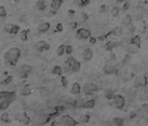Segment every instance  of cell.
<instances>
[{
    "mask_svg": "<svg viewBox=\"0 0 148 126\" xmlns=\"http://www.w3.org/2000/svg\"><path fill=\"white\" fill-rule=\"evenodd\" d=\"M6 15H7V12H6L5 8L4 6H0V18L6 17Z\"/></svg>",
    "mask_w": 148,
    "mask_h": 126,
    "instance_id": "obj_37",
    "label": "cell"
},
{
    "mask_svg": "<svg viewBox=\"0 0 148 126\" xmlns=\"http://www.w3.org/2000/svg\"><path fill=\"white\" fill-rule=\"evenodd\" d=\"M132 18L131 15H126L123 20H122V25L124 27H126V26H129L130 24H132Z\"/></svg>",
    "mask_w": 148,
    "mask_h": 126,
    "instance_id": "obj_20",
    "label": "cell"
},
{
    "mask_svg": "<svg viewBox=\"0 0 148 126\" xmlns=\"http://www.w3.org/2000/svg\"><path fill=\"white\" fill-rule=\"evenodd\" d=\"M51 126H64V125L60 123V121H59L58 118H57V119H56V120H54V121L52 122Z\"/></svg>",
    "mask_w": 148,
    "mask_h": 126,
    "instance_id": "obj_41",
    "label": "cell"
},
{
    "mask_svg": "<svg viewBox=\"0 0 148 126\" xmlns=\"http://www.w3.org/2000/svg\"><path fill=\"white\" fill-rule=\"evenodd\" d=\"M14 1H16V2H18V0H14Z\"/></svg>",
    "mask_w": 148,
    "mask_h": 126,
    "instance_id": "obj_51",
    "label": "cell"
},
{
    "mask_svg": "<svg viewBox=\"0 0 148 126\" xmlns=\"http://www.w3.org/2000/svg\"><path fill=\"white\" fill-rule=\"evenodd\" d=\"M124 124V120L122 118L117 117L113 119V121L110 123V126H123Z\"/></svg>",
    "mask_w": 148,
    "mask_h": 126,
    "instance_id": "obj_23",
    "label": "cell"
},
{
    "mask_svg": "<svg viewBox=\"0 0 148 126\" xmlns=\"http://www.w3.org/2000/svg\"><path fill=\"white\" fill-rule=\"evenodd\" d=\"M28 35H29V30H23L20 32V39L22 41H26L28 39Z\"/></svg>",
    "mask_w": 148,
    "mask_h": 126,
    "instance_id": "obj_27",
    "label": "cell"
},
{
    "mask_svg": "<svg viewBox=\"0 0 148 126\" xmlns=\"http://www.w3.org/2000/svg\"><path fill=\"white\" fill-rule=\"evenodd\" d=\"M21 56V50L18 47L11 48L5 55V61L11 65H15Z\"/></svg>",
    "mask_w": 148,
    "mask_h": 126,
    "instance_id": "obj_1",
    "label": "cell"
},
{
    "mask_svg": "<svg viewBox=\"0 0 148 126\" xmlns=\"http://www.w3.org/2000/svg\"><path fill=\"white\" fill-rule=\"evenodd\" d=\"M56 30L57 31H62L63 30V24H57V25H56Z\"/></svg>",
    "mask_w": 148,
    "mask_h": 126,
    "instance_id": "obj_44",
    "label": "cell"
},
{
    "mask_svg": "<svg viewBox=\"0 0 148 126\" xmlns=\"http://www.w3.org/2000/svg\"><path fill=\"white\" fill-rule=\"evenodd\" d=\"M20 30V27L18 24H13L12 25V34H17Z\"/></svg>",
    "mask_w": 148,
    "mask_h": 126,
    "instance_id": "obj_39",
    "label": "cell"
},
{
    "mask_svg": "<svg viewBox=\"0 0 148 126\" xmlns=\"http://www.w3.org/2000/svg\"><path fill=\"white\" fill-rule=\"evenodd\" d=\"M103 71L105 74L107 75H115L118 73V69L116 66L110 65V64H106L104 67H103Z\"/></svg>",
    "mask_w": 148,
    "mask_h": 126,
    "instance_id": "obj_8",
    "label": "cell"
},
{
    "mask_svg": "<svg viewBox=\"0 0 148 126\" xmlns=\"http://www.w3.org/2000/svg\"><path fill=\"white\" fill-rule=\"evenodd\" d=\"M131 44L134 46H136L137 48H139L141 45V38L139 36H134L132 38H131Z\"/></svg>",
    "mask_w": 148,
    "mask_h": 126,
    "instance_id": "obj_18",
    "label": "cell"
},
{
    "mask_svg": "<svg viewBox=\"0 0 148 126\" xmlns=\"http://www.w3.org/2000/svg\"><path fill=\"white\" fill-rule=\"evenodd\" d=\"M57 55L58 57H61L63 56L65 53H66V45L65 44H61V45H59L57 48Z\"/></svg>",
    "mask_w": 148,
    "mask_h": 126,
    "instance_id": "obj_24",
    "label": "cell"
},
{
    "mask_svg": "<svg viewBox=\"0 0 148 126\" xmlns=\"http://www.w3.org/2000/svg\"><path fill=\"white\" fill-rule=\"evenodd\" d=\"M58 120L64 126H76L77 125V121L71 116L65 115L58 117Z\"/></svg>",
    "mask_w": 148,
    "mask_h": 126,
    "instance_id": "obj_5",
    "label": "cell"
},
{
    "mask_svg": "<svg viewBox=\"0 0 148 126\" xmlns=\"http://www.w3.org/2000/svg\"><path fill=\"white\" fill-rule=\"evenodd\" d=\"M52 73L57 75V76H61L62 73H63V68L60 67V66H54V68L52 69Z\"/></svg>",
    "mask_w": 148,
    "mask_h": 126,
    "instance_id": "obj_26",
    "label": "cell"
},
{
    "mask_svg": "<svg viewBox=\"0 0 148 126\" xmlns=\"http://www.w3.org/2000/svg\"><path fill=\"white\" fill-rule=\"evenodd\" d=\"M145 111H146L148 112V104H146V105H145Z\"/></svg>",
    "mask_w": 148,
    "mask_h": 126,
    "instance_id": "obj_50",
    "label": "cell"
},
{
    "mask_svg": "<svg viewBox=\"0 0 148 126\" xmlns=\"http://www.w3.org/2000/svg\"><path fill=\"white\" fill-rule=\"evenodd\" d=\"M64 0H51V10H53L55 11H57L59 8L61 7L62 4H63Z\"/></svg>",
    "mask_w": 148,
    "mask_h": 126,
    "instance_id": "obj_13",
    "label": "cell"
},
{
    "mask_svg": "<svg viewBox=\"0 0 148 126\" xmlns=\"http://www.w3.org/2000/svg\"><path fill=\"white\" fill-rule=\"evenodd\" d=\"M80 19H81V22H82V23H85V22H87V21H88V19H89V16H88L86 13L82 12V13H81V15H80Z\"/></svg>",
    "mask_w": 148,
    "mask_h": 126,
    "instance_id": "obj_35",
    "label": "cell"
},
{
    "mask_svg": "<svg viewBox=\"0 0 148 126\" xmlns=\"http://www.w3.org/2000/svg\"><path fill=\"white\" fill-rule=\"evenodd\" d=\"M17 98V93L15 91H1L0 92V99L7 101L8 103H13Z\"/></svg>",
    "mask_w": 148,
    "mask_h": 126,
    "instance_id": "obj_2",
    "label": "cell"
},
{
    "mask_svg": "<svg viewBox=\"0 0 148 126\" xmlns=\"http://www.w3.org/2000/svg\"><path fill=\"white\" fill-rule=\"evenodd\" d=\"M61 80H62V83H63V85H65V86H66V85H67V81H66V78L65 77H63Z\"/></svg>",
    "mask_w": 148,
    "mask_h": 126,
    "instance_id": "obj_48",
    "label": "cell"
},
{
    "mask_svg": "<svg viewBox=\"0 0 148 126\" xmlns=\"http://www.w3.org/2000/svg\"><path fill=\"white\" fill-rule=\"evenodd\" d=\"M71 92L73 94V95H79L81 92V86L78 83H74L72 86L71 89Z\"/></svg>",
    "mask_w": 148,
    "mask_h": 126,
    "instance_id": "obj_16",
    "label": "cell"
},
{
    "mask_svg": "<svg viewBox=\"0 0 148 126\" xmlns=\"http://www.w3.org/2000/svg\"><path fill=\"white\" fill-rule=\"evenodd\" d=\"M115 95L114 92L111 90H105V97L108 99H112L113 96Z\"/></svg>",
    "mask_w": 148,
    "mask_h": 126,
    "instance_id": "obj_34",
    "label": "cell"
},
{
    "mask_svg": "<svg viewBox=\"0 0 148 126\" xmlns=\"http://www.w3.org/2000/svg\"><path fill=\"white\" fill-rule=\"evenodd\" d=\"M107 11V5H102L99 8V12L100 13H105Z\"/></svg>",
    "mask_w": 148,
    "mask_h": 126,
    "instance_id": "obj_42",
    "label": "cell"
},
{
    "mask_svg": "<svg viewBox=\"0 0 148 126\" xmlns=\"http://www.w3.org/2000/svg\"><path fill=\"white\" fill-rule=\"evenodd\" d=\"M35 48L39 51H49L51 48V45L48 43H46L45 41H39L36 44Z\"/></svg>",
    "mask_w": 148,
    "mask_h": 126,
    "instance_id": "obj_9",
    "label": "cell"
},
{
    "mask_svg": "<svg viewBox=\"0 0 148 126\" xmlns=\"http://www.w3.org/2000/svg\"><path fill=\"white\" fill-rule=\"evenodd\" d=\"M99 90L98 84H94V83H86L84 84V87H83V91L84 94H86V95H91L92 93L93 92H96Z\"/></svg>",
    "mask_w": 148,
    "mask_h": 126,
    "instance_id": "obj_4",
    "label": "cell"
},
{
    "mask_svg": "<svg viewBox=\"0 0 148 126\" xmlns=\"http://www.w3.org/2000/svg\"><path fill=\"white\" fill-rule=\"evenodd\" d=\"M112 100H113L114 106L118 110H122L126 104L125 98L122 95H120V94H115L112 98Z\"/></svg>",
    "mask_w": 148,
    "mask_h": 126,
    "instance_id": "obj_3",
    "label": "cell"
},
{
    "mask_svg": "<svg viewBox=\"0 0 148 126\" xmlns=\"http://www.w3.org/2000/svg\"><path fill=\"white\" fill-rule=\"evenodd\" d=\"M83 59L84 61H90L92 60V58L93 57V51L90 49V48H86L82 54Z\"/></svg>",
    "mask_w": 148,
    "mask_h": 126,
    "instance_id": "obj_11",
    "label": "cell"
},
{
    "mask_svg": "<svg viewBox=\"0 0 148 126\" xmlns=\"http://www.w3.org/2000/svg\"><path fill=\"white\" fill-rule=\"evenodd\" d=\"M81 69V65L80 63L77 60H75V62L71 65V71L72 72H77Z\"/></svg>",
    "mask_w": 148,
    "mask_h": 126,
    "instance_id": "obj_22",
    "label": "cell"
},
{
    "mask_svg": "<svg viewBox=\"0 0 148 126\" xmlns=\"http://www.w3.org/2000/svg\"><path fill=\"white\" fill-rule=\"evenodd\" d=\"M17 75H18V77H20V78H27L28 77V74L27 73H25L24 71H22L21 70V68H19V69H18L17 70Z\"/></svg>",
    "mask_w": 148,
    "mask_h": 126,
    "instance_id": "obj_31",
    "label": "cell"
},
{
    "mask_svg": "<svg viewBox=\"0 0 148 126\" xmlns=\"http://www.w3.org/2000/svg\"><path fill=\"white\" fill-rule=\"evenodd\" d=\"M12 79H13V77H12V76H9V77H7L5 79L4 84H10L12 82Z\"/></svg>",
    "mask_w": 148,
    "mask_h": 126,
    "instance_id": "obj_40",
    "label": "cell"
},
{
    "mask_svg": "<svg viewBox=\"0 0 148 126\" xmlns=\"http://www.w3.org/2000/svg\"><path fill=\"white\" fill-rule=\"evenodd\" d=\"M120 9L118 8V7H117V6L112 7V10H111V14H112V16L113 18L118 17V15H120Z\"/></svg>",
    "mask_w": 148,
    "mask_h": 126,
    "instance_id": "obj_30",
    "label": "cell"
},
{
    "mask_svg": "<svg viewBox=\"0 0 148 126\" xmlns=\"http://www.w3.org/2000/svg\"><path fill=\"white\" fill-rule=\"evenodd\" d=\"M12 25H13V24H5V26H4V30L5 31L6 33H8V34H12Z\"/></svg>",
    "mask_w": 148,
    "mask_h": 126,
    "instance_id": "obj_33",
    "label": "cell"
},
{
    "mask_svg": "<svg viewBox=\"0 0 148 126\" xmlns=\"http://www.w3.org/2000/svg\"><path fill=\"white\" fill-rule=\"evenodd\" d=\"M70 28H71L72 30L77 29V28H78V23H77V22H71V24H70Z\"/></svg>",
    "mask_w": 148,
    "mask_h": 126,
    "instance_id": "obj_43",
    "label": "cell"
},
{
    "mask_svg": "<svg viewBox=\"0 0 148 126\" xmlns=\"http://www.w3.org/2000/svg\"><path fill=\"white\" fill-rule=\"evenodd\" d=\"M0 119H1V121L4 122V123H9L11 121L10 120V116L6 112H4L3 114H1V116H0Z\"/></svg>",
    "mask_w": 148,
    "mask_h": 126,
    "instance_id": "obj_32",
    "label": "cell"
},
{
    "mask_svg": "<svg viewBox=\"0 0 148 126\" xmlns=\"http://www.w3.org/2000/svg\"><path fill=\"white\" fill-rule=\"evenodd\" d=\"M37 7L39 11H45L47 8V1L46 0H39L37 2Z\"/></svg>",
    "mask_w": 148,
    "mask_h": 126,
    "instance_id": "obj_19",
    "label": "cell"
},
{
    "mask_svg": "<svg viewBox=\"0 0 148 126\" xmlns=\"http://www.w3.org/2000/svg\"><path fill=\"white\" fill-rule=\"evenodd\" d=\"M123 8H124V10H125V11L128 10V9L130 8V4H129L128 2H125V3H124V6H123Z\"/></svg>",
    "mask_w": 148,
    "mask_h": 126,
    "instance_id": "obj_46",
    "label": "cell"
},
{
    "mask_svg": "<svg viewBox=\"0 0 148 126\" xmlns=\"http://www.w3.org/2000/svg\"><path fill=\"white\" fill-rule=\"evenodd\" d=\"M109 34H112L113 36H116V37H120L123 34V28L121 26H117L114 29H112V30Z\"/></svg>",
    "mask_w": 148,
    "mask_h": 126,
    "instance_id": "obj_17",
    "label": "cell"
},
{
    "mask_svg": "<svg viewBox=\"0 0 148 126\" xmlns=\"http://www.w3.org/2000/svg\"><path fill=\"white\" fill-rule=\"evenodd\" d=\"M77 38L78 39H88L92 37V32L90 30H88L86 28H79L77 30Z\"/></svg>",
    "mask_w": 148,
    "mask_h": 126,
    "instance_id": "obj_6",
    "label": "cell"
},
{
    "mask_svg": "<svg viewBox=\"0 0 148 126\" xmlns=\"http://www.w3.org/2000/svg\"><path fill=\"white\" fill-rule=\"evenodd\" d=\"M89 39H90V44H96V42H97V39H96V38H94V37H91Z\"/></svg>",
    "mask_w": 148,
    "mask_h": 126,
    "instance_id": "obj_45",
    "label": "cell"
},
{
    "mask_svg": "<svg viewBox=\"0 0 148 126\" xmlns=\"http://www.w3.org/2000/svg\"><path fill=\"white\" fill-rule=\"evenodd\" d=\"M146 84H147V78L145 76H140L135 81V86L137 87H144Z\"/></svg>",
    "mask_w": 148,
    "mask_h": 126,
    "instance_id": "obj_12",
    "label": "cell"
},
{
    "mask_svg": "<svg viewBox=\"0 0 148 126\" xmlns=\"http://www.w3.org/2000/svg\"><path fill=\"white\" fill-rule=\"evenodd\" d=\"M73 52V47L72 45H66V53L71 55Z\"/></svg>",
    "mask_w": 148,
    "mask_h": 126,
    "instance_id": "obj_38",
    "label": "cell"
},
{
    "mask_svg": "<svg viewBox=\"0 0 148 126\" xmlns=\"http://www.w3.org/2000/svg\"><path fill=\"white\" fill-rule=\"evenodd\" d=\"M118 3H125L126 2V0H117Z\"/></svg>",
    "mask_w": 148,
    "mask_h": 126,
    "instance_id": "obj_49",
    "label": "cell"
},
{
    "mask_svg": "<svg viewBox=\"0 0 148 126\" xmlns=\"http://www.w3.org/2000/svg\"><path fill=\"white\" fill-rule=\"evenodd\" d=\"M83 1L84 0H76V5H78V6H83Z\"/></svg>",
    "mask_w": 148,
    "mask_h": 126,
    "instance_id": "obj_47",
    "label": "cell"
},
{
    "mask_svg": "<svg viewBox=\"0 0 148 126\" xmlns=\"http://www.w3.org/2000/svg\"><path fill=\"white\" fill-rule=\"evenodd\" d=\"M120 44L121 46H123L124 48H127L128 46H130L132 44H131V38H127V37H125L122 38V40L120 41Z\"/></svg>",
    "mask_w": 148,
    "mask_h": 126,
    "instance_id": "obj_21",
    "label": "cell"
},
{
    "mask_svg": "<svg viewBox=\"0 0 148 126\" xmlns=\"http://www.w3.org/2000/svg\"><path fill=\"white\" fill-rule=\"evenodd\" d=\"M51 29V24L48 22H43L38 26V31L39 33H45Z\"/></svg>",
    "mask_w": 148,
    "mask_h": 126,
    "instance_id": "obj_10",
    "label": "cell"
},
{
    "mask_svg": "<svg viewBox=\"0 0 148 126\" xmlns=\"http://www.w3.org/2000/svg\"><path fill=\"white\" fill-rule=\"evenodd\" d=\"M9 106H10V103H8L7 101L5 100L0 101V111H5L9 108Z\"/></svg>",
    "mask_w": 148,
    "mask_h": 126,
    "instance_id": "obj_29",
    "label": "cell"
},
{
    "mask_svg": "<svg viewBox=\"0 0 148 126\" xmlns=\"http://www.w3.org/2000/svg\"><path fill=\"white\" fill-rule=\"evenodd\" d=\"M0 65H1V61H0Z\"/></svg>",
    "mask_w": 148,
    "mask_h": 126,
    "instance_id": "obj_52",
    "label": "cell"
},
{
    "mask_svg": "<svg viewBox=\"0 0 148 126\" xmlns=\"http://www.w3.org/2000/svg\"><path fill=\"white\" fill-rule=\"evenodd\" d=\"M96 104V100L95 99H89L86 101H84L83 104H82V108L84 109H92L95 106Z\"/></svg>",
    "mask_w": 148,
    "mask_h": 126,
    "instance_id": "obj_14",
    "label": "cell"
},
{
    "mask_svg": "<svg viewBox=\"0 0 148 126\" xmlns=\"http://www.w3.org/2000/svg\"><path fill=\"white\" fill-rule=\"evenodd\" d=\"M118 45H120V43H118V42H109V43L106 44L105 49L107 51H112V50H113L114 48H116Z\"/></svg>",
    "mask_w": 148,
    "mask_h": 126,
    "instance_id": "obj_25",
    "label": "cell"
},
{
    "mask_svg": "<svg viewBox=\"0 0 148 126\" xmlns=\"http://www.w3.org/2000/svg\"><path fill=\"white\" fill-rule=\"evenodd\" d=\"M15 119L24 125H28L31 123V118H30V117L27 115L26 112H18L15 114Z\"/></svg>",
    "mask_w": 148,
    "mask_h": 126,
    "instance_id": "obj_7",
    "label": "cell"
},
{
    "mask_svg": "<svg viewBox=\"0 0 148 126\" xmlns=\"http://www.w3.org/2000/svg\"><path fill=\"white\" fill-rule=\"evenodd\" d=\"M32 93V87L30 84H25L23 86L22 88V90H21V95L24 96V97H26V96H29L30 94Z\"/></svg>",
    "mask_w": 148,
    "mask_h": 126,
    "instance_id": "obj_15",
    "label": "cell"
},
{
    "mask_svg": "<svg viewBox=\"0 0 148 126\" xmlns=\"http://www.w3.org/2000/svg\"><path fill=\"white\" fill-rule=\"evenodd\" d=\"M20 68H21L22 71H24L25 73H27L28 75L32 71V67L31 65H23Z\"/></svg>",
    "mask_w": 148,
    "mask_h": 126,
    "instance_id": "obj_28",
    "label": "cell"
},
{
    "mask_svg": "<svg viewBox=\"0 0 148 126\" xmlns=\"http://www.w3.org/2000/svg\"><path fill=\"white\" fill-rule=\"evenodd\" d=\"M89 120H90V117H89L88 115H83V116H81V117H80V122L83 123H88Z\"/></svg>",
    "mask_w": 148,
    "mask_h": 126,
    "instance_id": "obj_36",
    "label": "cell"
}]
</instances>
